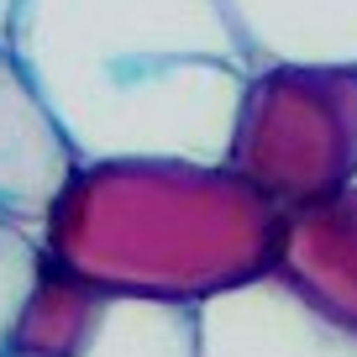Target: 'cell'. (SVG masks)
Wrapping results in <instances>:
<instances>
[{"mask_svg":"<svg viewBox=\"0 0 357 357\" xmlns=\"http://www.w3.org/2000/svg\"><path fill=\"white\" fill-rule=\"evenodd\" d=\"M6 47L74 158L221 163L257 68L226 0H22Z\"/></svg>","mask_w":357,"mask_h":357,"instance_id":"obj_1","label":"cell"},{"mask_svg":"<svg viewBox=\"0 0 357 357\" xmlns=\"http://www.w3.org/2000/svg\"><path fill=\"white\" fill-rule=\"evenodd\" d=\"M279 221L226 163L74 158L37 247L100 294L205 305L273 268Z\"/></svg>","mask_w":357,"mask_h":357,"instance_id":"obj_2","label":"cell"},{"mask_svg":"<svg viewBox=\"0 0 357 357\" xmlns=\"http://www.w3.org/2000/svg\"><path fill=\"white\" fill-rule=\"evenodd\" d=\"M221 163L279 215L357 184V63H257Z\"/></svg>","mask_w":357,"mask_h":357,"instance_id":"obj_3","label":"cell"},{"mask_svg":"<svg viewBox=\"0 0 357 357\" xmlns=\"http://www.w3.org/2000/svg\"><path fill=\"white\" fill-rule=\"evenodd\" d=\"M195 315L200 357H357V331L321 315L273 268L226 294H211L195 305Z\"/></svg>","mask_w":357,"mask_h":357,"instance_id":"obj_4","label":"cell"},{"mask_svg":"<svg viewBox=\"0 0 357 357\" xmlns=\"http://www.w3.org/2000/svg\"><path fill=\"white\" fill-rule=\"evenodd\" d=\"M68 168H74V153L63 132L43 111L16 53L0 43V221L37 236Z\"/></svg>","mask_w":357,"mask_h":357,"instance_id":"obj_5","label":"cell"},{"mask_svg":"<svg viewBox=\"0 0 357 357\" xmlns=\"http://www.w3.org/2000/svg\"><path fill=\"white\" fill-rule=\"evenodd\" d=\"M273 273L321 315L357 331V184L279 221Z\"/></svg>","mask_w":357,"mask_h":357,"instance_id":"obj_6","label":"cell"},{"mask_svg":"<svg viewBox=\"0 0 357 357\" xmlns=\"http://www.w3.org/2000/svg\"><path fill=\"white\" fill-rule=\"evenodd\" d=\"M257 63H357V0H226Z\"/></svg>","mask_w":357,"mask_h":357,"instance_id":"obj_7","label":"cell"},{"mask_svg":"<svg viewBox=\"0 0 357 357\" xmlns=\"http://www.w3.org/2000/svg\"><path fill=\"white\" fill-rule=\"evenodd\" d=\"M43 252V247H37ZM105 310V294L84 284L79 273L37 257L32 279H26L22 300H16L11 331H6V352L16 357H79Z\"/></svg>","mask_w":357,"mask_h":357,"instance_id":"obj_8","label":"cell"},{"mask_svg":"<svg viewBox=\"0 0 357 357\" xmlns=\"http://www.w3.org/2000/svg\"><path fill=\"white\" fill-rule=\"evenodd\" d=\"M79 357H200V315L195 305L105 294V310Z\"/></svg>","mask_w":357,"mask_h":357,"instance_id":"obj_9","label":"cell"},{"mask_svg":"<svg viewBox=\"0 0 357 357\" xmlns=\"http://www.w3.org/2000/svg\"><path fill=\"white\" fill-rule=\"evenodd\" d=\"M37 236L32 231H16V226L0 221V352H6V331H11V315H16V300H22L26 279L37 268Z\"/></svg>","mask_w":357,"mask_h":357,"instance_id":"obj_10","label":"cell"},{"mask_svg":"<svg viewBox=\"0 0 357 357\" xmlns=\"http://www.w3.org/2000/svg\"><path fill=\"white\" fill-rule=\"evenodd\" d=\"M16 11H22V0H0V43H11V26H16Z\"/></svg>","mask_w":357,"mask_h":357,"instance_id":"obj_11","label":"cell"},{"mask_svg":"<svg viewBox=\"0 0 357 357\" xmlns=\"http://www.w3.org/2000/svg\"><path fill=\"white\" fill-rule=\"evenodd\" d=\"M0 357H16V352H0Z\"/></svg>","mask_w":357,"mask_h":357,"instance_id":"obj_12","label":"cell"}]
</instances>
